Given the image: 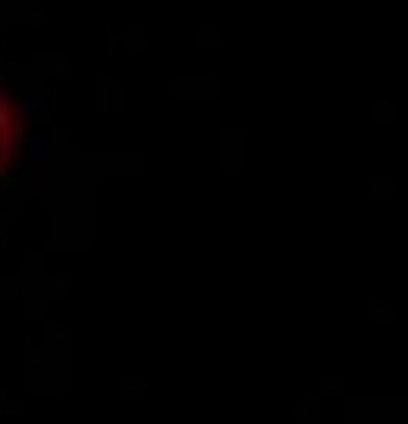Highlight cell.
Returning a JSON list of instances; mask_svg holds the SVG:
<instances>
[{"label":"cell","instance_id":"obj_4","mask_svg":"<svg viewBox=\"0 0 408 424\" xmlns=\"http://www.w3.org/2000/svg\"><path fill=\"white\" fill-rule=\"evenodd\" d=\"M393 192H395L393 179H386V176H383V179H377V183H374V195H377V198H389V195H393Z\"/></svg>","mask_w":408,"mask_h":424},{"label":"cell","instance_id":"obj_1","mask_svg":"<svg viewBox=\"0 0 408 424\" xmlns=\"http://www.w3.org/2000/svg\"><path fill=\"white\" fill-rule=\"evenodd\" d=\"M25 145V116L6 89H0V179L13 170Z\"/></svg>","mask_w":408,"mask_h":424},{"label":"cell","instance_id":"obj_3","mask_svg":"<svg viewBox=\"0 0 408 424\" xmlns=\"http://www.w3.org/2000/svg\"><path fill=\"white\" fill-rule=\"evenodd\" d=\"M370 315H377V321H380V324H393L395 308H393V305H386V302H374V305H370Z\"/></svg>","mask_w":408,"mask_h":424},{"label":"cell","instance_id":"obj_2","mask_svg":"<svg viewBox=\"0 0 408 424\" xmlns=\"http://www.w3.org/2000/svg\"><path fill=\"white\" fill-rule=\"evenodd\" d=\"M370 116H374L377 123H380V126H386V123H393V116H395V107L389 101H380L377 104L374 110H370Z\"/></svg>","mask_w":408,"mask_h":424}]
</instances>
